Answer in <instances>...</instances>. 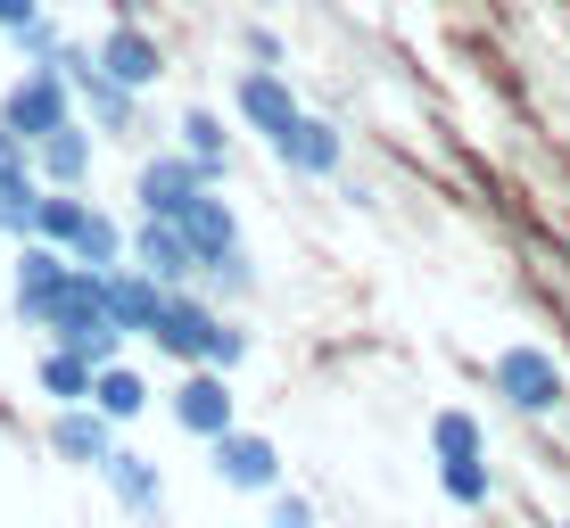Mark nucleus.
<instances>
[{"label": "nucleus", "instance_id": "1", "mask_svg": "<svg viewBox=\"0 0 570 528\" xmlns=\"http://www.w3.org/2000/svg\"><path fill=\"white\" fill-rule=\"evenodd\" d=\"M26 322L42 330L50 347H75V356H91V363H116V347H125V330H116V315H108V298H100V272H75L58 298H42V306H26Z\"/></svg>", "mask_w": 570, "mask_h": 528}, {"label": "nucleus", "instance_id": "2", "mask_svg": "<svg viewBox=\"0 0 570 528\" xmlns=\"http://www.w3.org/2000/svg\"><path fill=\"white\" fill-rule=\"evenodd\" d=\"M33 240L67 248V257H75V265H91V272L125 265V231H116L108 215L83 199V190H42V207H33Z\"/></svg>", "mask_w": 570, "mask_h": 528}, {"label": "nucleus", "instance_id": "3", "mask_svg": "<svg viewBox=\"0 0 570 528\" xmlns=\"http://www.w3.org/2000/svg\"><path fill=\"white\" fill-rule=\"evenodd\" d=\"M58 74L75 83V108H83V124H91V132H108V141L141 132V91H125V83H116V74L100 67V50L58 42Z\"/></svg>", "mask_w": 570, "mask_h": 528}, {"label": "nucleus", "instance_id": "4", "mask_svg": "<svg viewBox=\"0 0 570 528\" xmlns=\"http://www.w3.org/2000/svg\"><path fill=\"white\" fill-rule=\"evenodd\" d=\"M75 116H83V108H75V83L58 74V58L26 67V74L9 83V100H0V124H17L26 141H50V132H58V124H75Z\"/></svg>", "mask_w": 570, "mask_h": 528}, {"label": "nucleus", "instance_id": "5", "mask_svg": "<svg viewBox=\"0 0 570 528\" xmlns=\"http://www.w3.org/2000/svg\"><path fill=\"white\" fill-rule=\"evenodd\" d=\"M488 380H497V397L513 405V414H529V421H538V414H562V397H570L562 363L546 356V347H529V339L504 347V356L488 363Z\"/></svg>", "mask_w": 570, "mask_h": 528}, {"label": "nucleus", "instance_id": "6", "mask_svg": "<svg viewBox=\"0 0 570 528\" xmlns=\"http://www.w3.org/2000/svg\"><path fill=\"white\" fill-rule=\"evenodd\" d=\"M174 429H183V438H199V446H215L224 438V429H240V397H232V380L215 363H190L183 371V388H174Z\"/></svg>", "mask_w": 570, "mask_h": 528}, {"label": "nucleus", "instance_id": "7", "mask_svg": "<svg viewBox=\"0 0 570 528\" xmlns=\"http://www.w3.org/2000/svg\"><path fill=\"white\" fill-rule=\"evenodd\" d=\"M232 116H240V124L257 132L265 149H282V141H289V124H298L306 108H298V91L282 83V67H248L240 83H232Z\"/></svg>", "mask_w": 570, "mask_h": 528}, {"label": "nucleus", "instance_id": "8", "mask_svg": "<svg viewBox=\"0 0 570 528\" xmlns=\"http://www.w3.org/2000/svg\"><path fill=\"white\" fill-rule=\"evenodd\" d=\"M215 322H224V315H215V298H207V289H166V306H157V330H149V339H157L174 363L190 371V363H207Z\"/></svg>", "mask_w": 570, "mask_h": 528}, {"label": "nucleus", "instance_id": "9", "mask_svg": "<svg viewBox=\"0 0 570 528\" xmlns=\"http://www.w3.org/2000/svg\"><path fill=\"white\" fill-rule=\"evenodd\" d=\"M132 265H141L149 281H166V289H207V257L166 223V215H141V231H132Z\"/></svg>", "mask_w": 570, "mask_h": 528}, {"label": "nucleus", "instance_id": "10", "mask_svg": "<svg viewBox=\"0 0 570 528\" xmlns=\"http://www.w3.org/2000/svg\"><path fill=\"white\" fill-rule=\"evenodd\" d=\"M207 182L215 173L190 158V149H157V158H141V173H132V199H141V215H183Z\"/></svg>", "mask_w": 570, "mask_h": 528}, {"label": "nucleus", "instance_id": "11", "mask_svg": "<svg viewBox=\"0 0 570 528\" xmlns=\"http://www.w3.org/2000/svg\"><path fill=\"white\" fill-rule=\"evenodd\" d=\"M215 479L240 487V496H273L282 487V446L257 438V429H224L215 438Z\"/></svg>", "mask_w": 570, "mask_h": 528}, {"label": "nucleus", "instance_id": "12", "mask_svg": "<svg viewBox=\"0 0 570 528\" xmlns=\"http://www.w3.org/2000/svg\"><path fill=\"white\" fill-rule=\"evenodd\" d=\"M166 223L183 231V240L199 248L207 265H224V257H240V248H248V240H240V207H232L215 182H207V190H199V199H190L183 215H166Z\"/></svg>", "mask_w": 570, "mask_h": 528}, {"label": "nucleus", "instance_id": "13", "mask_svg": "<svg viewBox=\"0 0 570 528\" xmlns=\"http://www.w3.org/2000/svg\"><path fill=\"white\" fill-rule=\"evenodd\" d=\"M100 298H108V315L125 339H149L157 330V306H166V281H149L141 265H108L100 272Z\"/></svg>", "mask_w": 570, "mask_h": 528}, {"label": "nucleus", "instance_id": "14", "mask_svg": "<svg viewBox=\"0 0 570 528\" xmlns=\"http://www.w3.org/2000/svg\"><path fill=\"white\" fill-rule=\"evenodd\" d=\"M50 446H58V462H75V471H100L116 455V421L100 405H67V414H50Z\"/></svg>", "mask_w": 570, "mask_h": 528}, {"label": "nucleus", "instance_id": "15", "mask_svg": "<svg viewBox=\"0 0 570 528\" xmlns=\"http://www.w3.org/2000/svg\"><path fill=\"white\" fill-rule=\"evenodd\" d=\"M273 158H282L289 173H306V182H331V173L347 166V141H340V124H331V116H298V124H289V141L273 149Z\"/></svg>", "mask_w": 570, "mask_h": 528}, {"label": "nucleus", "instance_id": "16", "mask_svg": "<svg viewBox=\"0 0 570 528\" xmlns=\"http://www.w3.org/2000/svg\"><path fill=\"white\" fill-rule=\"evenodd\" d=\"M91 50H100V67H108L125 91H149V83H166V50H157V33H141V26H108Z\"/></svg>", "mask_w": 570, "mask_h": 528}, {"label": "nucleus", "instance_id": "17", "mask_svg": "<svg viewBox=\"0 0 570 528\" xmlns=\"http://www.w3.org/2000/svg\"><path fill=\"white\" fill-rule=\"evenodd\" d=\"M91 141L100 132L75 116V124H58L50 141H33V173H42V190H83L91 182Z\"/></svg>", "mask_w": 570, "mask_h": 528}, {"label": "nucleus", "instance_id": "18", "mask_svg": "<svg viewBox=\"0 0 570 528\" xmlns=\"http://www.w3.org/2000/svg\"><path fill=\"white\" fill-rule=\"evenodd\" d=\"M100 479H108V496L125 504V512H141V520L166 512V479H157V462L132 455V446H116V455L100 462Z\"/></svg>", "mask_w": 570, "mask_h": 528}, {"label": "nucleus", "instance_id": "19", "mask_svg": "<svg viewBox=\"0 0 570 528\" xmlns=\"http://www.w3.org/2000/svg\"><path fill=\"white\" fill-rule=\"evenodd\" d=\"M75 272H83V265H75L67 248L26 240V248H17V315H26V306H42V298H58V289L75 281Z\"/></svg>", "mask_w": 570, "mask_h": 528}, {"label": "nucleus", "instance_id": "20", "mask_svg": "<svg viewBox=\"0 0 570 528\" xmlns=\"http://www.w3.org/2000/svg\"><path fill=\"white\" fill-rule=\"evenodd\" d=\"M91 380H100V363L75 356V347H42V363H33V388L50 397V414H67V405H91Z\"/></svg>", "mask_w": 570, "mask_h": 528}, {"label": "nucleus", "instance_id": "21", "mask_svg": "<svg viewBox=\"0 0 570 528\" xmlns=\"http://www.w3.org/2000/svg\"><path fill=\"white\" fill-rule=\"evenodd\" d=\"M174 132H183L174 149H190V158H199V166L215 173V182H224V166H232V124H224V116H215V108H190Z\"/></svg>", "mask_w": 570, "mask_h": 528}, {"label": "nucleus", "instance_id": "22", "mask_svg": "<svg viewBox=\"0 0 570 528\" xmlns=\"http://www.w3.org/2000/svg\"><path fill=\"white\" fill-rule=\"evenodd\" d=\"M91 405H100L108 421H132V414H149V380L132 363H100V380H91Z\"/></svg>", "mask_w": 570, "mask_h": 528}, {"label": "nucleus", "instance_id": "23", "mask_svg": "<svg viewBox=\"0 0 570 528\" xmlns=\"http://www.w3.org/2000/svg\"><path fill=\"white\" fill-rule=\"evenodd\" d=\"M430 455L439 462H480L488 438H480V421H471L463 405H439V414H430Z\"/></svg>", "mask_w": 570, "mask_h": 528}, {"label": "nucleus", "instance_id": "24", "mask_svg": "<svg viewBox=\"0 0 570 528\" xmlns=\"http://www.w3.org/2000/svg\"><path fill=\"white\" fill-rule=\"evenodd\" d=\"M439 496L463 504V512H480V504L497 496V471H488V455H480V462H439Z\"/></svg>", "mask_w": 570, "mask_h": 528}, {"label": "nucleus", "instance_id": "25", "mask_svg": "<svg viewBox=\"0 0 570 528\" xmlns=\"http://www.w3.org/2000/svg\"><path fill=\"white\" fill-rule=\"evenodd\" d=\"M248 347H257V339H248V330L224 315V322H215V347H207V363H215V371H240V363H248Z\"/></svg>", "mask_w": 570, "mask_h": 528}, {"label": "nucleus", "instance_id": "26", "mask_svg": "<svg viewBox=\"0 0 570 528\" xmlns=\"http://www.w3.org/2000/svg\"><path fill=\"white\" fill-rule=\"evenodd\" d=\"M9 42H17V50H26V58H33V67H42V58H58V42H67V33H58V26H50V17H33V26H17V33H9Z\"/></svg>", "mask_w": 570, "mask_h": 528}, {"label": "nucleus", "instance_id": "27", "mask_svg": "<svg viewBox=\"0 0 570 528\" xmlns=\"http://www.w3.org/2000/svg\"><path fill=\"white\" fill-rule=\"evenodd\" d=\"M240 50H248V67H282V33H273V26H248Z\"/></svg>", "mask_w": 570, "mask_h": 528}, {"label": "nucleus", "instance_id": "28", "mask_svg": "<svg viewBox=\"0 0 570 528\" xmlns=\"http://www.w3.org/2000/svg\"><path fill=\"white\" fill-rule=\"evenodd\" d=\"M273 528H314V504H306V496H282V487H273Z\"/></svg>", "mask_w": 570, "mask_h": 528}, {"label": "nucleus", "instance_id": "29", "mask_svg": "<svg viewBox=\"0 0 570 528\" xmlns=\"http://www.w3.org/2000/svg\"><path fill=\"white\" fill-rule=\"evenodd\" d=\"M0 166H26V173H33V141H26L17 124H0Z\"/></svg>", "mask_w": 570, "mask_h": 528}, {"label": "nucleus", "instance_id": "30", "mask_svg": "<svg viewBox=\"0 0 570 528\" xmlns=\"http://www.w3.org/2000/svg\"><path fill=\"white\" fill-rule=\"evenodd\" d=\"M42 17V0H0V33H17V26H33Z\"/></svg>", "mask_w": 570, "mask_h": 528}, {"label": "nucleus", "instance_id": "31", "mask_svg": "<svg viewBox=\"0 0 570 528\" xmlns=\"http://www.w3.org/2000/svg\"><path fill=\"white\" fill-rule=\"evenodd\" d=\"M562 528H570V520H562Z\"/></svg>", "mask_w": 570, "mask_h": 528}]
</instances>
